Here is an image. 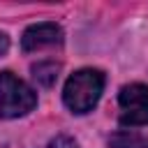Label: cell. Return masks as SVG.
I'll return each mask as SVG.
<instances>
[{
    "instance_id": "obj_1",
    "label": "cell",
    "mask_w": 148,
    "mask_h": 148,
    "mask_svg": "<svg viewBox=\"0 0 148 148\" xmlns=\"http://www.w3.org/2000/svg\"><path fill=\"white\" fill-rule=\"evenodd\" d=\"M104 90V74L92 67H83L74 72L65 88H62V99L72 113H88L95 109Z\"/></svg>"
},
{
    "instance_id": "obj_2",
    "label": "cell",
    "mask_w": 148,
    "mask_h": 148,
    "mask_svg": "<svg viewBox=\"0 0 148 148\" xmlns=\"http://www.w3.org/2000/svg\"><path fill=\"white\" fill-rule=\"evenodd\" d=\"M35 106L37 92L12 72H0V118H18Z\"/></svg>"
},
{
    "instance_id": "obj_3",
    "label": "cell",
    "mask_w": 148,
    "mask_h": 148,
    "mask_svg": "<svg viewBox=\"0 0 148 148\" xmlns=\"http://www.w3.org/2000/svg\"><path fill=\"white\" fill-rule=\"evenodd\" d=\"M118 106L123 125L130 127L148 125V86L146 83L123 86L118 92Z\"/></svg>"
},
{
    "instance_id": "obj_4",
    "label": "cell",
    "mask_w": 148,
    "mask_h": 148,
    "mask_svg": "<svg viewBox=\"0 0 148 148\" xmlns=\"http://www.w3.org/2000/svg\"><path fill=\"white\" fill-rule=\"evenodd\" d=\"M62 42V28L58 23H35L30 28H25L23 37H21V49L25 53L30 51H39L44 46H53V44H60Z\"/></svg>"
},
{
    "instance_id": "obj_5",
    "label": "cell",
    "mask_w": 148,
    "mask_h": 148,
    "mask_svg": "<svg viewBox=\"0 0 148 148\" xmlns=\"http://www.w3.org/2000/svg\"><path fill=\"white\" fill-rule=\"evenodd\" d=\"M109 146L111 148H148V136L139 134V132H116L111 139H109Z\"/></svg>"
},
{
    "instance_id": "obj_6",
    "label": "cell",
    "mask_w": 148,
    "mask_h": 148,
    "mask_svg": "<svg viewBox=\"0 0 148 148\" xmlns=\"http://www.w3.org/2000/svg\"><path fill=\"white\" fill-rule=\"evenodd\" d=\"M58 72H60V65H58V62H51V60L32 65V76H35V81H37L39 86H44V88H49V86L56 83Z\"/></svg>"
},
{
    "instance_id": "obj_7",
    "label": "cell",
    "mask_w": 148,
    "mask_h": 148,
    "mask_svg": "<svg viewBox=\"0 0 148 148\" xmlns=\"http://www.w3.org/2000/svg\"><path fill=\"white\" fill-rule=\"evenodd\" d=\"M49 148H79V143L67 134H58L56 139L49 141Z\"/></svg>"
},
{
    "instance_id": "obj_8",
    "label": "cell",
    "mask_w": 148,
    "mask_h": 148,
    "mask_svg": "<svg viewBox=\"0 0 148 148\" xmlns=\"http://www.w3.org/2000/svg\"><path fill=\"white\" fill-rule=\"evenodd\" d=\"M7 49H9V37L0 30V56H5V53H7Z\"/></svg>"
}]
</instances>
